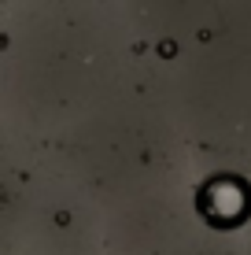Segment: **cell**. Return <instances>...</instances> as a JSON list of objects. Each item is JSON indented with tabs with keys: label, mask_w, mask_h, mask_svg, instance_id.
<instances>
[]
</instances>
